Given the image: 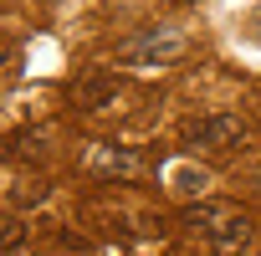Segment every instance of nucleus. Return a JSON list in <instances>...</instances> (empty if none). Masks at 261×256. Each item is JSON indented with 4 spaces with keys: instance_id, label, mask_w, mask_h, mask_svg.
Segmentation results:
<instances>
[{
    "instance_id": "nucleus-3",
    "label": "nucleus",
    "mask_w": 261,
    "mask_h": 256,
    "mask_svg": "<svg viewBox=\"0 0 261 256\" xmlns=\"http://www.w3.org/2000/svg\"><path fill=\"white\" fill-rule=\"evenodd\" d=\"M118 87H123V82H118L108 67H87V72L72 77L67 92H72V103H77L82 113H108V108L118 103Z\"/></svg>"
},
{
    "instance_id": "nucleus-1",
    "label": "nucleus",
    "mask_w": 261,
    "mask_h": 256,
    "mask_svg": "<svg viewBox=\"0 0 261 256\" xmlns=\"http://www.w3.org/2000/svg\"><path fill=\"white\" fill-rule=\"evenodd\" d=\"M179 220H185L195 236H205V241H210V251H220V256H241V251H251V246H256V220H251L241 205L200 200V205H190Z\"/></svg>"
},
{
    "instance_id": "nucleus-2",
    "label": "nucleus",
    "mask_w": 261,
    "mask_h": 256,
    "mask_svg": "<svg viewBox=\"0 0 261 256\" xmlns=\"http://www.w3.org/2000/svg\"><path fill=\"white\" fill-rule=\"evenodd\" d=\"M246 118L241 113H200V118H190L185 128H179V144L185 149H236V144H246Z\"/></svg>"
},
{
    "instance_id": "nucleus-7",
    "label": "nucleus",
    "mask_w": 261,
    "mask_h": 256,
    "mask_svg": "<svg viewBox=\"0 0 261 256\" xmlns=\"http://www.w3.org/2000/svg\"><path fill=\"white\" fill-rule=\"evenodd\" d=\"M174 190H179V195H200V190H205V174H195V169H179V174H174Z\"/></svg>"
},
{
    "instance_id": "nucleus-8",
    "label": "nucleus",
    "mask_w": 261,
    "mask_h": 256,
    "mask_svg": "<svg viewBox=\"0 0 261 256\" xmlns=\"http://www.w3.org/2000/svg\"><path fill=\"white\" fill-rule=\"evenodd\" d=\"M16 200H21V205H31V200L41 205V200H46V185H21V195H16Z\"/></svg>"
},
{
    "instance_id": "nucleus-5",
    "label": "nucleus",
    "mask_w": 261,
    "mask_h": 256,
    "mask_svg": "<svg viewBox=\"0 0 261 256\" xmlns=\"http://www.w3.org/2000/svg\"><path fill=\"white\" fill-rule=\"evenodd\" d=\"M179 46H185V36H174V31H149V36H139V41H128L123 57L134 62V67H154V62H169Z\"/></svg>"
},
{
    "instance_id": "nucleus-6",
    "label": "nucleus",
    "mask_w": 261,
    "mask_h": 256,
    "mask_svg": "<svg viewBox=\"0 0 261 256\" xmlns=\"http://www.w3.org/2000/svg\"><path fill=\"white\" fill-rule=\"evenodd\" d=\"M26 246V225L16 220V215H0V256L6 251H21Z\"/></svg>"
},
{
    "instance_id": "nucleus-4",
    "label": "nucleus",
    "mask_w": 261,
    "mask_h": 256,
    "mask_svg": "<svg viewBox=\"0 0 261 256\" xmlns=\"http://www.w3.org/2000/svg\"><path fill=\"white\" fill-rule=\"evenodd\" d=\"M82 164L92 169V174H108V180H139V174H149V164H144V154L139 149H123V144H87V154H82Z\"/></svg>"
}]
</instances>
